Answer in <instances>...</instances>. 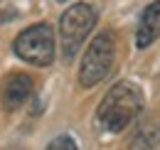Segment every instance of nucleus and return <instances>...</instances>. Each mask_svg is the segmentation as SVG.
Instances as JSON below:
<instances>
[{
	"mask_svg": "<svg viewBox=\"0 0 160 150\" xmlns=\"http://www.w3.org/2000/svg\"><path fill=\"white\" fill-rule=\"evenodd\" d=\"M143 89L136 81L113 84L96 108V126L101 133H121L126 131L143 111Z\"/></svg>",
	"mask_w": 160,
	"mask_h": 150,
	"instance_id": "obj_1",
	"label": "nucleus"
},
{
	"mask_svg": "<svg viewBox=\"0 0 160 150\" xmlns=\"http://www.w3.org/2000/svg\"><path fill=\"white\" fill-rule=\"evenodd\" d=\"M160 37V0H153L138 20V30H136V44L138 49L150 47Z\"/></svg>",
	"mask_w": 160,
	"mask_h": 150,
	"instance_id": "obj_6",
	"label": "nucleus"
},
{
	"mask_svg": "<svg viewBox=\"0 0 160 150\" xmlns=\"http://www.w3.org/2000/svg\"><path fill=\"white\" fill-rule=\"evenodd\" d=\"M96 10L89 2H77L67 8L59 18V52L64 62H72L84 47V42L96 27Z\"/></svg>",
	"mask_w": 160,
	"mask_h": 150,
	"instance_id": "obj_2",
	"label": "nucleus"
},
{
	"mask_svg": "<svg viewBox=\"0 0 160 150\" xmlns=\"http://www.w3.org/2000/svg\"><path fill=\"white\" fill-rule=\"evenodd\" d=\"M12 49L22 62H27L32 67H49L54 62V52H57L54 30L47 22L30 25L27 30H22L18 35Z\"/></svg>",
	"mask_w": 160,
	"mask_h": 150,
	"instance_id": "obj_4",
	"label": "nucleus"
},
{
	"mask_svg": "<svg viewBox=\"0 0 160 150\" xmlns=\"http://www.w3.org/2000/svg\"><path fill=\"white\" fill-rule=\"evenodd\" d=\"M113 59H116V39L106 30L99 32L96 37L89 42L84 59L79 64V84L84 89H94L96 84H101L108 72L113 69Z\"/></svg>",
	"mask_w": 160,
	"mask_h": 150,
	"instance_id": "obj_3",
	"label": "nucleus"
},
{
	"mask_svg": "<svg viewBox=\"0 0 160 150\" xmlns=\"http://www.w3.org/2000/svg\"><path fill=\"white\" fill-rule=\"evenodd\" d=\"M62 2H64V0H62Z\"/></svg>",
	"mask_w": 160,
	"mask_h": 150,
	"instance_id": "obj_9",
	"label": "nucleus"
},
{
	"mask_svg": "<svg viewBox=\"0 0 160 150\" xmlns=\"http://www.w3.org/2000/svg\"><path fill=\"white\" fill-rule=\"evenodd\" d=\"M158 145H160V121L143 123L131 140V150H155Z\"/></svg>",
	"mask_w": 160,
	"mask_h": 150,
	"instance_id": "obj_7",
	"label": "nucleus"
},
{
	"mask_svg": "<svg viewBox=\"0 0 160 150\" xmlns=\"http://www.w3.org/2000/svg\"><path fill=\"white\" fill-rule=\"evenodd\" d=\"M44 150H79V145H77V140H74L72 135L62 133V135H54Z\"/></svg>",
	"mask_w": 160,
	"mask_h": 150,
	"instance_id": "obj_8",
	"label": "nucleus"
},
{
	"mask_svg": "<svg viewBox=\"0 0 160 150\" xmlns=\"http://www.w3.org/2000/svg\"><path fill=\"white\" fill-rule=\"evenodd\" d=\"M32 91H35L32 76L22 74V72H12V74L5 76V81L0 86V103L5 111H18L30 101Z\"/></svg>",
	"mask_w": 160,
	"mask_h": 150,
	"instance_id": "obj_5",
	"label": "nucleus"
}]
</instances>
